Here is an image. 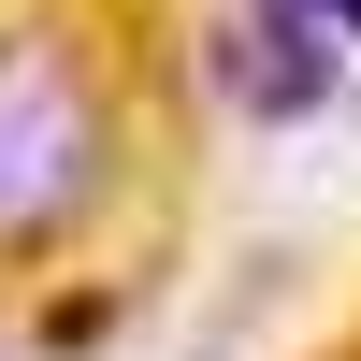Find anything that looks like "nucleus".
<instances>
[{
    "label": "nucleus",
    "instance_id": "1",
    "mask_svg": "<svg viewBox=\"0 0 361 361\" xmlns=\"http://www.w3.org/2000/svg\"><path fill=\"white\" fill-rule=\"evenodd\" d=\"M116 188V73L73 15L0 29V260L87 231Z\"/></svg>",
    "mask_w": 361,
    "mask_h": 361
},
{
    "label": "nucleus",
    "instance_id": "2",
    "mask_svg": "<svg viewBox=\"0 0 361 361\" xmlns=\"http://www.w3.org/2000/svg\"><path fill=\"white\" fill-rule=\"evenodd\" d=\"M217 87H231V116H260V130H304V116L347 87V29H318L304 0H231L217 15Z\"/></svg>",
    "mask_w": 361,
    "mask_h": 361
},
{
    "label": "nucleus",
    "instance_id": "3",
    "mask_svg": "<svg viewBox=\"0 0 361 361\" xmlns=\"http://www.w3.org/2000/svg\"><path fill=\"white\" fill-rule=\"evenodd\" d=\"M304 15H318V29H347V44H361V0H304Z\"/></svg>",
    "mask_w": 361,
    "mask_h": 361
}]
</instances>
